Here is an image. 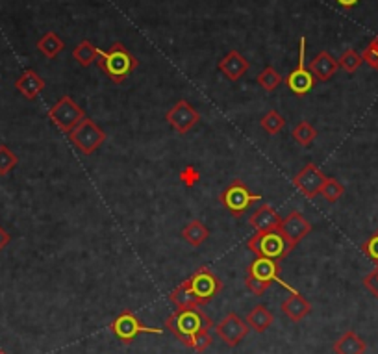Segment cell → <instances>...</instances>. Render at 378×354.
<instances>
[{"mask_svg":"<svg viewBox=\"0 0 378 354\" xmlns=\"http://www.w3.org/2000/svg\"><path fill=\"white\" fill-rule=\"evenodd\" d=\"M95 64L115 84H123L124 80L139 67L138 58L130 54V50L123 43H119V41H115L108 50L98 49V56Z\"/></svg>","mask_w":378,"mask_h":354,"instance_id":"6da1fadb","label":"cell"},{"mask_svg":"<svg viewBox=\"0 0 378 354\" xmlns=\"http://www.w3.org/2000/svg\"><path fill=\"white\" fill-rule=\"evenodd\" d=\"M165 326L171 334H175V338H178L187 347L193 336L202 330H210L215 325L201 308H191V310L172 312L165 319Z\"/></svg>","mask_w":378,"mask_h":354,"instance_id":"7a4b0ae2","label":"cell"},{"mask_svg":"<svg viewBox=\"0 0 378 354\" xmlns=\"http://www.w3.org/2000/svg\"><path fill=\"white\" fill-rule=\"evenodd\" d=\"M247 247L249 251L254 252L256 258H269L275 261L284 260L293 251V247L282 236L280 230L256 232L254 236L249 237Z\"/></svg>","mask_w":378,"mask_h":354,"instance_id":"3957f363","label":"cell"},{"mask_svg":"<svg viewBox=\"0 0 378 354\" xmlns=\"http://www.w3.org/2000/svg\"><path fill=\"white\" fill-rule=\"evenodd\" d=\"M280 261L269 258H256L251 266L247 267L245 285L254 295H264L276 281H280Z\"/></svg>","mask_w":378,"mask_h":354,"instance_id":"277c9868","label":"cell"},{"mask_svg":"<svg viewBox=\"0 0 378 354\" xmlns=\"http://www.w3.org/2000/svg\"><path fill=\"white\" fill-rule=\"evenodd\" d=\"M186 282L189 291H191L193 299L201 308L210 305L211 300L223 291V281L206 266L199 267Z\"/></svg>","mask_w":378,"mask_h":354,"instance_id":"5b68a950","label":"cell"},{"mask_svg":"<svg viewBox=\"0 0 378 354\" xmlns=\"http://www.w3.org/2000/svg\"><path fill=\"white\" fill-rule=\"evenodd\" d=\"M110 330H112V334L115 336L117 340L123 341L124 345L132 343V341L141 334L162 336V330L153 329V326H147L141 319H139L138 315L130 310L121 312V314H119L117 317L112 321Z\"/></svg>","mask_w":378,"mask_h":354,"instance_id":"8992f818","label":"cell"},{"mask_svg":"<svg viewBox=\"0 0 378 354\" xmlns=\"http://www.w3.org/2000/svg\"><path fill=\"white\" fill-rule=\"evenodd\" d=\"M219 201H221L223 206H225L232 216L241 217L252 204L261 201V195L252 193L251 189L245 186L243 180H234V182L219 195Z\"/></svg>","mask_w":378,"mask_h":354,"instance_id":"52a82bcc","label":"cell"},{"mask_svg":"<svg viewBox=\"0 0 378 354\" xmlns=\"http://www.w3.org/2000/svg\"><path fill=\"white\" fill-rule=\"evenodd\" d=\"M69 139L84 156H91V154L97 153V148H100V145L108 139V134L104 132L102 128L98 126L93 119L85 117L84 121L69 134Z\"/></svg>","mask_w":378,"mask_h":354,"instance_id":"ba28073f","label":"cell"},{"mask_svg":"<svg viewBox=\"0 0 378 354\" xmlns=\"http://www.w3.org/2000/svg\"><path fill=\"white\" fill-rule=\"evenodd\" d=\"M49 119L52 121V124H56V126L61 130V132L71 134L74 128L84 121L85 114L84 110L80 108L73 97L64 95V97L49 110Z\"/></svg>","mask_w":378,"mask_h":354,"instance_id":"9c48e42d","label":"cell"},{"mask_svg":"<svg viewBox=\"0 0 378 354\" xmlns=\"http://www.w3.org/2000/svg\"><path fill=\"white\" fill-rule=\"evenodd\" d=\"M317 80L314 78L312 71L306 67V40L300 37V45H299V61H297V67L288 74L285 78V85L290 89L291 93L297 95V97H305L308 95L312 89L315 88Z\"/></svg>","mask_w":378,"mask_h":354,"instance_id":"30bf717a","label":"cell"},{"mask_svg":"<svg viewBox=\"0 0 378 354\" xmlns=\"http://www.w3.org/2000/svg\"><path fill=\"white\" fill-rule=\"evenodd\" d=\"M165 121H167L169 126H171L175 132L184 136V134H187L199 124L201 114H199L187 100L182 99L178 100V102L169 110L167 114H165Z\"/></svg>","mask_w":378,"mask_h":354,"instance_id":"8fae6325","label":"cell"},{"mask_svg":"<svg viewBox=\"0 0 378 354\" xmlns=\"http://www.w3.org/2000/svg\"><path fill=\"white\" fill-rule=\"evenodd\" d=\"M324 180V172L321 171L315 163H306L305 167L300 169L293 178V186L299 189L306 199H315L321 193V187H323Z\"/></svg>","mask_w":378,"mask_h":354,"instance_id":"7c38bea8","label":"cell"},{"mask_svg":"<svg viewBox=\"0 0 378 354\" xmlns=\"http://www.w3.org/2000/svg\"><path fill=\"white\" fill-rule=\"evenodd\" d=\"M278 230L282 232V236H284L285 240H288V243L295 249L300 241L308 236L309 232L314 230V225H312L299 210H293V212H290L282 219Z\"/></svg>","mask_w":378,"mask_h":354,"instance_id":"4fadbf2b","label":"cell"},{"mask_svg":"<svg viewBox=\"0 0 378 354\" xmlns=\"http://www.w3.org/2000/svg\"><path fill=\"white\" fill-rule=\"evenodd\" d=\"M249 329H251V326L247 325V321H243L240 315L230 312V314L225 315V319H223L219 325H215V334L219 336L228 347H237V345L247 338Z\"/></svg>","mask_w":378,"mask_h":354,"instance_id":"5bb4252c","label":"cell"},{"mask_svg":"<svg viewBox=\"0 0 378 354\" xmlns=\"http://www.w3.org/2000/svg\"><path fill=\"white\" fill-rule=\"evenodd\" d=\"M249 69H251L249 59L241 54V52H237V50H230V52L219 61V71H221L230 82H237L240 78H243Z\"/></svg>","mask_w":378,"mask_h":354,"instance_id":"9a60e30c","label":"cell"},{"mask_svg":"<svg viewBox=\"0 0 378 354\" xmlns=\"http://www.w3.org/2000/svg\"><path fill=\"white\" fill-rule=\"evenodd\" d=\"M308 69L312 71V74H314V78L317 80V82H329V80L334 78V74L338 73L339 64L338 59L330 54L329 50H321L319 54L309 61Z\"/></svg>","mask_w":378,"mask_h":354,"instance_id":"2e32d148","label":"cell"},{"mask_svg":"<svg viewBox=\"0 0 378 354\" xmlns=\"http://www.w3.org/2000/svg\"><path fill=\"white\" fill-rule=\"evenodd\" d=\"M249 223L251 227L254 228L256 232H271V230H278L282 223V217L278 216L275 208L264 202L251 217H249Z\"/></svg>","mask_w":378,"mask_h":354,"instance_id":"e0dca14e","label":"cell"},{"mask_svg":"<svg viewBox=\"0 0 378 354\" xmlns=\"http://www.w3.org/2000/svg\"><path fill=\"white\" fill-rule=\"evenodd\" d=\"M45 80L41 74L35 73L34 69H26L20 74L19 78L15 80V89L19 91L26 100H35L40 93L45 89Z\"/></svg>","mask_w":378,"mask_h":354,"instance_id":"ac0fdd59","label":"cell"},{"mask_svg":"<svg viewBox=\"0 0 378 354\" xmlns=\"http://www.w3.org/2000/svg\"><path fill=\"white\" fill-rule=\"evenodd\" d=\"M280 310L284 312V315L290 321L300 323L312 312V305H309V300L306 297L300 295L299 291H291V295L282 302Z\"/></svg>","mask_w":378,"mask_h":354,"instance_id":"d6986e66","label":"cell"},{"mask_svg":"<svg viewBox=\"0 0 378 354\" xmlns=\"http://www.w3.org/2000/svg\"><path fill=\"white\" fill-rule=\"evenodd\" d=\"M336 354H365L367 343L354 330H347L332 345Z\"/></svg>","mask_w":378,"mask_h":354,"instance_id":"ffe728a7","label":"cell"},{"mask_svg":"<svg viewBox=\"0 0 378 354\" xmlns=\"http://www.w3.org/2000/svg\"><path fill=\"white\" fill-rule=\"evenodd\" d=\"M273 323H275V315L264 305L254 306V308L247 314V325L251 326L254 332H258V334H264L266 330H269Z\"/></svg>","mask_w":378,"mask_h":354,"instance_id":"44dd1931","label":"cell"},{"mask_svg":"<svg viewBox=\"0 0 378 354\" xmlns=\"http://www.w3.org/2000/svg\"><path fill=\"white\" fill-rule=\"evenodd\" d=\"M182 237L191 247H201L210 237V230H208L204 223L199 221V219H193L182 228Z\"/></svg>","mask_w":378,"mask_h":354,"instance_id":"7402d4cb","label":"cell"},{"mask_svg":"<svg viewBox=\"0 0 378 354\" xmlns=\"http://www.w3.org/2000/svg\"><path fill=\"white\" fill-rule=\"evenodd\" d=\"M64 40H61L58 34H54V32H47V34L41 35V40L37 41V50H40L45 58L49 59H54L59 52H64Z\"/></svg>","mask_w":378,"mask_h":354,"instance_id":"603a6c76","label":"cell"},{"mask_svg":"<svg viewBox=\"0 0 378 354\" xmlns=\"http://www.w3.org/2000/svg\"><path fill=\"white\" fill-rule=\"evenodd\" d=\"M169 300H171L172 305L177 306V310H191V308H201V306L195 302V299H193L191 291H189V288H187L186 281H184L180 285H177V288L169 293Z\"/></svg>","mask_w":378,"mask_h":354,"instance_id":"cb8c5ba5","label":"cell"},{"mask_svg":"<svg viewBox=\"0 0 378 354\" xmlns=\"http://www.w3.org/2000/svg\"><path fill=\"white\" fill-rule=\"evenodd\" d=\"M97 56H98V49L88 40L80 41V43L76 45L73 50V58L76 59L78 65H82V67H89V65H93L95 61H97Z\"/></svg>","mask_w":378,"mask_h":354,"instance_id":"d4e9b609","label":"cell"},{"mask_svg":"<svg viewBox=\"0 0 378 354\" xmlns=\"http://www.w3.org/2000/svg\"><path fill=\"white\" fill-rule=\"evenodd\" d=\"M256 82H258V85H260L261 89H266L267 93H273V91L282 84V76L278 74V71H276L275 67L267 65L266 69L258 74Z\"/></svg>","mask_w":378,"mask_h":354,"instance_id":"484cf974","label":"cell"},{"mask_svg":"<svg viewBox=\"0 0 378 354\" xmlns=\"http://www.w3.org/2000/svg\"><path fill=\"white\" fill-rule=\"evenodd\" d=\"M260 126L264 128L269 136H276V134L282 132L285 128V119L284 115L278 114L276 110H271V112H267V114L264 115V119L260 121Z\"/></svg>","mask_w":378,"mask_h":354,"instance_id":"4316f807","label":"cell"},{"mask_svg":"<svg viewBox=\"0 0 378 354\" xmlns=\"http://www.w3.org/2000/svg\"><path fill=\"white\" fill-rule=\"evenodd\" d=\"M317 136H319L317 130H315L308 121H300V123L293 128V139L299 143V145H302V147L312 145V143L317 139Z\"/></svg>","mask_w":378,"mask_h":354,"instance_id":"83f0119b","label":"cell"},{"mask_svg":"<svg viewBox=\"0 0 378 354\" xmlns=\"http://www.w3.org/2000/svg\"><path fill=\"white\" fill-rule=\"evenodd\" d=\"M339 64V69L347 71V73H356V71L362 67V64H364V58H362V54L360 52H356L354 49H347L343 52V54L339 56L338 59Z\"/></svg>","mask_w":378,"mask_h":354,"instance_id":"f1b7e54d","label":"cell"},{"mask_svg":"<svg viewBox=\"0 0 378 354\" xmlns=\"http://www.w3.org/2000/svg\"><path fill=\"white\" fill-rule=\"evenodd\" d=\"M343 193H345L343 184L338 182L336 178H329V177H326V180H324L323 187H321L319 195H323V197L326 199V201L332 202V204H334V202H338L339 199L343 197Z\"/></svg>","mask_w":378,"mask_h":354,"instance_id":"f546056e","label":"cell"},{"mask_svg":"<svg viewBox=\"0 0 378 354\" xmlns=\"http://www.w3.org/2000/svg\"><path fill=\"white\" fill-rule=\"evenodd\" d=\"M17 163H19L17 154H15L8 145H0V177L10 175V172L17 167Z\"/></svg>","mask_w":378,"mask_h":354,"instance_id":"4dcf8cb0","label":"cell"},{"mask_svg":"<svg viewBox=\"0 0 378 354\" xmlns=\"http://www.w3.org/2000/svg\"><path fill=\"white\" fill-rule=\"evenodd\" d=\"M211 343H213V338H211L210 330H202V332L193 336L189 345H187V349L195 350L196 354H204L208 349H210Z\"/></svg>","mask_w":378,"mask_h":354,"instance_id":"1f68e13d","label":"cell"},{"mask_svg":"<svg viewBox=\"0 0 378 354\" xmlns=\"http://www.w3.org/2000/svg\"><path fill=\"white\" fill-rule=\"evenodd\" d=\"M362 58H364L365 64L371 65L374 71H378V35L365 47V50L362 52Z\"/></svg>","mask_w":378,"mask_h":354,"instance_id":"d6a6232c","label":"cell"},{"mask_svg":"<svg viewBox=\"0 0 378 354\" xmlns=\"http://www.w3.org/2000/svg\"><path fill=\"white\" fill-rule=\"evenodd\" d=\"M180 182L184 184V186L187 187H195L196 184H199V180H201V172H199V169L193 167V165H187V167H184L182 171H180Z\"/></svg>","mask_w":378,"mask_h":354,"instance_id":"836d02e7","label":"cell"},{"mask_svg":"<svg viewBox=\"0 0 378 354\" xmlns=\"http://www.w3.org/2000/svg\"><path fill=\"white\" fill-rule=\"evenodd\" d=\"M362 251L367 258L374 261V266H378V232H374L373 236L367 237V240L362 243Z\"/></svg>","mask_w":378,"mask_h":354,"instance_id":"e575fe53","label":"cell"},{"mask_svg":"<svg viewBox=\"0 0 378 354\" xmlns=\"http://www.w3.org/2000/svg\"><path fill=\"white\" fill-rule=\"evenodd\" d=\"M364 285H365V290L371 291V293H373V295L378 299V266L374 267V269L371 271L367 276H365Z\"/></svg>","mask_w":378,"mask_h":354,"instance_id":"d590c367","label":"cell"},{"mask_svg":"<svg viewBox=\"0 0 378 354\" xmlns=\"http://www.w3.org/2000/svg\"><path fill=\"white\" fill-rule=\"evenodd\" d=\"M11 236L10 232L4 230V227H0V251H4V247L10 245Z\"/></svg>","mask_w":378,"mask_h":354,"instance_id":"8d00e7d4","label":"cell"},{"mask_svg":"<svg viewBox=\"0 0 378 354\" xmlns=\"http://www.w3.org/2000/svg\"><path fill=\"white\" fill-rule=\"evenodd\" d=\"M343 10H353V8H356V6L360 4V0H336Z\"/></svg>","mask_w":378,"mask_h":354,"instance_id":"74e56055","label":"cell"},{"mask_svg":"<svg viewBox=\"0 0 378 354\" xmlns=\"http://www.w3.org/2000/svg\"><path fill=\"white\" fill-rule=\"evenodd\" d=\"M0 354H8L4 349H0Z\"/></svg>","mask_w":378,"mask_h":354,"instance_id":"f35d334b","label":"cell"}]
</instances>
